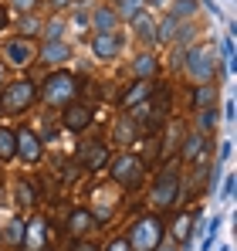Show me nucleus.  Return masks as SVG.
I'll return each instance as SVG.
<instances>
[{
    "label": "nucleus",
    "mask_w": 237,
    "mask_h": 251,
    "mask_svg": "<svg viewBox=\"0 0 237 251\" xmlns=\"http://www.w3.org/2000/svg\"><path fill=\"white\" fill-rule=\"evenodd\" d=\"M51 3H54V7H65V3H68V0H51Z\"/></svg>",
    "instance_id": "nucleus-38"
},
{
    "label": "nucleus",
    "mask_w": 237,
    "mask_h": 251,
    "mask_svg": "<svg viewBox=\"0 0 237 251\" xmlns=\"http://www.w3.org/2000/svg\"><path fill=\"white\" fill-rule=\"evenodd\" d=\"M0 82H3V75H0Z\"/></svg>",
    "instance_id": "nucleus-39"
},
{
    "label": "nucleus",
    "mask_w": 237,
    "mask_h": 251,
    "mask_svg": "<svg viewBox=\"0 0 237 251\" xmlns=\"http://www.w3.org/2000/svg\"><path fill=\"white\" fill-rule=\"evenodd\" d=\"M231 197H234V176L224 180V201H231Z\"/></svg>",
    "instance_id": "nucleus-33"
},
{
    "label": "nucleus",
    "mask_w": 237,
    "mask_h": 251,
    "mask_svg": "<svg viewBox=\"0 0 237 251\" xmlns=\"http://www.w3.org/2000/svg\"><path fill=\"white\" fill-rule=\"evenodd\" d=\"M44 31H47V41H58V38H61V31H65V24H61V21H51Z\"/></svg>",
    "instance_id": "nucleus-30"
},
{
    "label": "nucleus",
    "mask_w": 237,
    "mask_h": 251,
    "mask_svg": "<svg viewBox=\"0 0 237 251\" xmlns=\"http://www.w3.org/2000/svg\"><path fill=\"white\" fill-rule=\"evenodd\" d=\"M68 58V44L61 41H47L41 48V61H47V65H58V61H65Z\"/></svg>",
    "instance_id": "nucleus-13"
},
{
    "label": "nucleus",
    "mask_w": 237,
    "mask_h": 251,
    "mask_svg": "<svg viewBox=\"0 0 237 251\" xmlns=\"http://www.w3.org/2000/svg\"><path fill=\"white\" fill-rule=\"evenodd\" d=\"M17 204L21 207H34V183H17Z\"/></svg>",
    "instance_id": "nucleus-22"
},
{
    "label": "nucleus",
    "mask_w": 237,
    "mask_h": 251,
    "mask_svg": "<svg viewBox=\"0 0 237 251\" xmlns=\"http://www.w3.org/2000/svg\"><path fill=\"white\" fill-rule=\"evenodd\" d=\"M132 27H136V31H139L146 41H156V27H153V21H149V17L136 14V17H132Z\"/></svg>",
    "instance_id": "nucleus-19"
},
{
    "label": "nucleus",
    "mask_w": 237,
    "mask_h": 251,
    "mask_svg": "<svg viewBox=\"0 0 237 251\" xmlns=\"http://www.w3.org/2000/svg\"><path fill=\"white\" fill-rule=\"evenodd\" d=\"M142 3H146V0H118V14L116 17H129V21H132V17L142 10Z\"/></svg>",
    "instance_id": "nucleus-23"
},
{
    "label": "nucleus",
    "mask_w": 237,
    "mask_h": 251,
    "mask_svg": "<svg viewBox=\"0 0 237 251\" xmlns=\"http://www.w3.org/2000/svg\"><path fill=\"white\" fill-rule=\"evenodd\" d=\"M176 197H180V176H176L173 170L159 173V180L153 183V204H156L159 210H169L176 204Z\"/></svg>",
    "instance_id": "nucleus-4"
},
{
    "label": "nucleus",
    "mask_w": 237,
    "mask_h": 251,
    "mask_svg": "<svg viewBox=\"0 0 237 251\" xmlns=\"http://www.w3.org/2000/svg\"><path fill=\"white\" fill-rule=\"evenodd\" d=\"M224 61H227V72H234V41L224 38Z\"/></svg>",
    "instance_id": "nucleus-29"
},
{
    "label": "nucleus",
    "mask_w": 237,
    "mask_h": 251,
    "mask_svg": "<svg viewBox=\"0 0 237 251\" xmlns=\"http://www.w3.org/2000/svg\"><path fill=\"white\" fill-rule=\"evenodd\" d=\"M44 238H47V221H44V217H34V221L24 227L21 248L24 251H44Z\"/></svg>",
    "instance_id": "nucleus-7"
},
{
    "label": "nucleus",
    "mask_w": 237,
    "mask_h": 251,
    "mask_svg": "<svg viewBox=\"0 0 237 251\" xmlns=\"http://www.w3.org/2000/svg\"><path fill=\"white\" fill-rule=\"evenodd\" d=\"M105 160H109V150H105V146H95L92 156H88V170H98Z\"/></svg>",
    "instance_id": "nucleus-28"
},
{
    "label": "nucleus",
    "mask_w": 237,
    "mask_h": 251,
    "mask_svg": "<svg viewBox=\"0 0 237 251\" xmlns=\"http://www.w3.org/2000/svg\"><path fill=\"white\" fill-rule=\"evenodd\" d=\"M159 251H163V248H159Z\"/></svg>",
    "instance_id": "nucleus-40"
},
{
    "label": "nucleus",
    "mask_w": 237,
    "mask_h": 251,
    "mask_svg": "<svg viewBox=\"0 0 237 251\" xmlns=\"http://www.w3.org/2000/svg\"><path fill=\"white\" fill-rule=\"evenodd\" d=\"M38 99V88H34V82H14V85H7V92H3V109L7 112H24L31 102Z\"/></svg>",
    "instance_id": "nucleus-5"
},
{
    "label": "nucleus",
    "mask_w": 237,
    "mask_h": 251,
    "mask_svg": "<svg viewBox=\"0 0 237 251\" xmlns=\"http://www.w3.org/2000/svg\"><path fill=\"white\" fill-rule=\"evenodd\" d=\"M213 126H217V109H213V105H210V109H200V129L210 132Z\"/></svg>",
    "instance_id": "nucleus-26"
},
{
    "label": "nucleus",
    "mask_w": 237,
    "mask_h": 251,
    "mask_svg": "<svg viewBox=\"0 0 237 251\" xmlns=\"http://www.w3.org/2000/svg\"><path fill=\"white\" fill-rule=\"evenodd\" d=\"M7 204V190H3V183H0V207Z\"/></svg>",
    "instance_id": "nucleus-37"
},
{
    "label": "nucleus",
    "mask_w": 237,
    "mask_h": 251,
    "mask_svg": "<svg viewBox=\"0 0 237 251\" xmlns=\"http://www.w3.org/2000/svg\"><path fill=\"white\" fill-rule=\"evenodd\" d=\"M213 99H217V88H210V85H200L197 88V105L200 109H210Z\"/></svg>",
    "instance_id": "nucleus-24"
},
{
    "label": "nucleus",
    "mask_w": 237,
    "mask_h": 251,
    "mask_svg": "<svg viewBox=\"0 0 237 251\" xmlns=\"http://www.w3.org/2000/svg\"><path fill=\"white\" fill-rule=\"evenodd\" d=\"M153 88H156L153 82H136L125 95H122V105H139L142 99H149V95H153Z\"/></svg>",
    "instance_id": "nucleus-12"
},
{
    "label": "nucleus",
    "mask_w": 237,
    "mask_h": 251,
    "mask_svg": "<svg viewBox=\"0 0 237 251\" xmlns=\"http://www.w3.org/2000/svg\"><path fill=\"white\" fill-rule=\"evenodd\" d=\"M136 75H139V82H149L153 75H156V58L153 54H142V58H136V68H132Z\"/></svg>",
    "instance_id": "nucleus-14"
},
{
    "label": "nucleus",
    "mask_w": 237,
    "mask_h": 251,
    "mask_svg": "<svg viewBox=\"0 0 237 251\" xmlns=\"http://www.w3.org/2000/svg\"><path fill=\"white\" fill-rule=\"evenodd\" d=\"M105 251H129V245H125V238H118V241H112Z\"/></svg>",
    "instance_id": "nucleus-34"
},
{
    "label": "nucleus",
    "mask_w": 237,
    "mask_h": 251,
    "mask_svg": "<svg viewBox=\"0 0 237 251\" xmlns=\"http://www.w3.org/2000/svg\"><path fill=\"white\" fill-rule=\"evenodd\" d=\"M17 153H21L27 163H38L41 160V139L31 129H21V132H17Z\"/></svg>",
    "instance_id": "nucleus-8"
},
{
    "label": "nucleus",
    "mask_w": 237,
    "mask_h": 251,
    "mask_svg": "<svg viewBox=\"0 0 237 251\" xmlns=\"http://www.w3.org/2000/svg\"><path fill=\"white\" fill-rule=\"evenodd\" d=\"M92 221H95V217H92L88 210H75V214L68 217V231H71V234H81V231L92 227Z\"/></svg>",
    "instance_id": "nucleus-15"
},
{
    "label": "nucleus",
    "mask_w": 237,
    "mask_h": 251,
    "mask_svg": "<svg viewBox=\"0 0 237 251\" xmlns=\"http://www.w3.org/2000/svg\"><path fill=\"white\" fill-rule=\"evenodd\" d=\"M75 92H78V78L71 72H54V75H47L41 95H44L47 105H65V102L75 99Z\"/></svg>",
    "instance_id": "nucleus-2"
},
{
    "label": "nucleus",
    "mask_w": 237,
    "mask_h": 251,
    "mask_svg": "<svg viewBox=\"0 0 237 251\" xmlns=\"http://www.w3.org/2000/svg\"><path fill=\"white\" fill-rule=\"evenodd\" d=\"M176 27H180V21L169 14L163 24H159V31H156V41H173V34H176Z\"/></svg>",
    "instance_id": "nucleus-21"
},
{
    "label": "nucleus",
    "mask_w": 237,
    "mask_h": 251,
    "mask_svg": "<svg viewBox=\"0 0 237 251\" xmlns=\"http://www.w3.org/2000/svg\"><path fill=\"white\" fill-rule=\"evenodd\" d=\"M14 153H17V132L0 129V160H10Z\"/></svg>",
    "instance_id": "nucleus-16"
},
{
    "label": "nucleus",
    "mask_w": 237,
    "mask_h": 251,
    "mask_svg": "<svg viewBox=\"0 0 237 251\" xmlns=\"http://www.w3.org/2000/svg\"><path fill=\"white\" fill-rule=\"evenodd\" d=\"M10 7H17L21 14H31V10L38 7V0H10Z\"/></svg>",
    "instance_id": "nucleus-31"
},
{
    "label": "nucleus",
    "mask_w": 237,
    "mask_h": 251,
    "mask_svg": "<svg viewBox=\"0 0 237 251\" xmlns=\"http://www.w3.org/2000/svg\"><path fill=\"white\" fill-rule=\"evenodd\" d=\"M118 48H122V38H118L116 31H109V34H98V38L92 41V51H95V58H102V61L116 58Z\"/></svg>",
    "instance_id": "nucleus-9"
},
{
    "label": "nucleus",
    "mask_w": 237,
    "mask_h": 251,
    "mask_svg": "<svg viewBox=\"0 0 237 251\" xmlns=\"http://www.w3.org/2000/svg\"><path fill=\"white\" fill-rule=\"evenodd\" d=\"M193 10H197V0H176V3H173V17H176V21H180V17H190Z\"/></svg>",
    "instance_id": "nucleus-25"
},
{
    "label": "nucleus",
    "mask_w": 237,
    "mask_h": 251,
    "mask_svg": "<svg viewBox=\"0 0 237 251\" xmlns=\"http://www.w3.org/2000/svg\"><path fill=\"white\" fill-rule=\"evenodd\" d=\"M34 31H38V21L34 17H24L21 21V34H34Z\"/></svg>",
    "instance_id": "nucleus-32"
},
{
    "label": "nucleus",
    "mask_w": 237,
    "mask_h": 251,
    "mask_svg": "<svg viewBox=\"0 0 237 251\" xmlns=\"http://www.w3.org/2000/svg\"><path fill=\"white\" fill-rule=\"evenodd\" d=\"M187 75L197 78V82H207V78L213 75V48L200 44V48H193V51L187 54Z\"/></svg>",
    "instance_id": "nucleus-6"
},
{
    "label": "nucleus",
    "mask_w": 237,
    "mask_h": 251,
    "mask_svg": "<svg viewBox=\"0 0 237 251\" xmlns=\"http://www.w3.org/2000/svg\"><path fill=\"white\" fill-rule=\"evenodd\" d=\"M116 10H109V7H102V10H95V27H98V34H109L112 27H116Z\"/></svg>",
    "instance_id": "nucleus-17"
},
{
    "label": "nucleus",
    "mask_w": 237,
    "mask_h": 251,
    "mask_svg": "<svg viewBox=\"0 0 237 251\" xmlns=\"http://www.w3.org/2000/svg\"><path fill=\"white\" fill-rule=\"evenodd\" d=\"M7 27V7H0V31Z\"/></svg>",
    "instance_id": "nucleus-36"
},
{
    "label": "nucleus",
    "mask_w": 237,
    "mask_h": 251,
    "mask_svg": "<svg viewBox=\"0 0 237 251\" xmlns=\"http://www.w3.org/2000/svg\"><path fill=\"white\" fill-rule=\"evenodd\" d=\"M71 251H98V248H95V245H88V241H78Z\"/></svg>",
    "instance_id": "nucleus-35"
},
{
    "label": "nucleus",
    "mask_w": 237,
    "mask_h": 251,
    "mask_svg": "<svg viewBox=\"0 0 237 251\" xmlns=\"http://www.w3.org/2000/svg\"><path fill=\"white\" fill-rule=\"evenodd\" d=\"M24 221H10V227H7V238H10V245H21L24 241Z\"/></svg>",
    "instance_id": "nucleus-27"
},
{
    "label": "nucleus",
    "mask_w": 237,
    "mask_h": 251,
    "mask_svg": "<svg viewBox=\"0 0 237 251\" xmlns=\"http://www.w3.org/2000/svg\"><path fill=\"white\" fill-rule=\"evenodd\" d=\"M34 54H38V51H34V44L24 41V38L7 44V61H10V65H31V61H34Z\"/></svg>",
    "instance_id": "nucleus-10"
},
{
    "label": "nucleus",
    "mask_w": 237,
    "mask_h": 251,
    "mask_svg": "<svg viewBox=\"0 0 237 251\" xmlns=\"http://www.w3.org/2000/svg\"><path fill=\"white\" fill-rule=\"evenodd\" d=\"M200 153H203V136H200V132L187 136V139H183V160H197Z\"/></svg>",
    "instance_id": "nucleus-18"
},
{
    "label": "nucleus",
    "mask_w": 237,
    "mask_h": 251,
    "mask_svg": "<svg viewBox=\"0 0 237 251\" xmlns=\"http://www.w3.org/2000/svg\"><path fill=\"white\" fill-rule=\"evenodd\" d=\"M190 234H193V217L183 214V217L176 221V227H173V238H176V241H190Z\"/></svg>",
    "instance_id": "nucleus-20"
},
{
    "label": "nucleus",
    "mask_w": 237,
    "mask_h": 251,
    "mask_svg": "<svg viewBox=\"0 0 237 251\" xmlns=\"http://www.w3.org/2000/svg\"><path fill=\"white\" fill-rule=\"evenodd\" d=\"M159 241H163V224H159V217H153V214L139 217L132 224V234L125 238L129 251H156Z\"/></svg>",
    "instance_id": "nucleus-1"
},
{
    "label": "nucleus",
    "mask_w": 237,
    "mask_h": 251,
    "mask_svg": "<svg viewBox=\"0 0 237 251\" xmlns=\"http://www.w3.org/2000/svg\"><path fill=\"white\" fill-rule=\"evenodd\" d=\"M65 126L75 129V132H78V129H88V126H92V109H88V105H71V109L65 112Z\"/></svg>",
    "instance_id": "nucleus-11"
},
{
    "label": "nucleus",
    "mask_w": 237,
    "mask_h": 251,
    "mask_svg": "<svg viewBox=\"0 0 237 251\" xmlns=\"http://www.w3.org/2000/svg\"><path fill=\"white\" fill-rule=\"evenodd\" d=\"M142 173H146L142 160L132 156V153H122L116 163H112V180L122 183V187H139L142 183Z\"/></svg>",
    "instance_id": "nucleus-3"
}]
</instances>
